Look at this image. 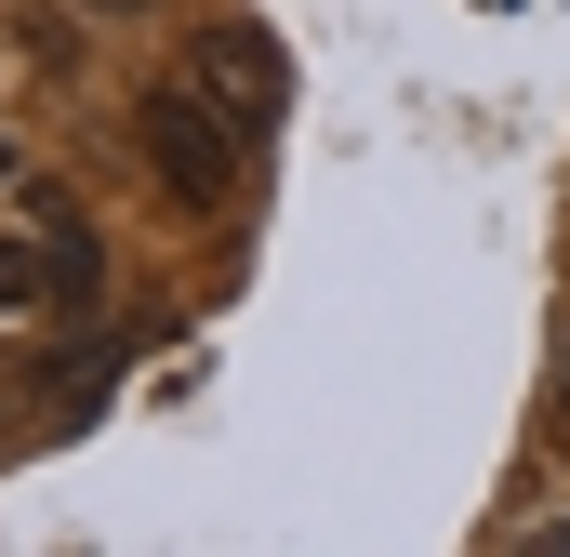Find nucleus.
<instances>
[{
    "label": "nucleus",
    "mask_w": 570,
    "mask_h": 557,
    "mask_svg": "<svg viewBox=\"0 0 570 557\" xmlns=\"http://www.w3.org/2000/svg\"><path fill=\"white\" fill-rule=\"evenodd\" d=\"M67 292H94V253L80 240H0V332H40Z\"/></svg>",
    "instance_id": "3"
},
{
    "label": "nucleus",
    "mask_w": 570,
    "mask_h": 557,
    "mask_svg": "<svg viewBox=\"0 0 570 557\" xmlns=\"http://www.w3.org/2000/svg\"><path fill=\"white\" fill-rule=\"evenodd\" d=\"M186 80H199V94H226V107H239V134H266V120H279V40H266V27H213V40L186 53Z\"/></svg>",
    "instance_id": "2"
},
{
    "label": "nucleus",
    "mask_w": 570,
    "mask_h": 557,
    "mask_svg": "<svg viewBox=\"0 0 570 557\" xmlns=\"http://www.w3.org/2000/svg\"><path fill=\"white\" fill-rule=\"evenodd\" d=\"M107 13H134V0H107Z\"/></svg>",
    "instance_id": "7"
},
{
    "label": "nucleus",
    "mask_w": 570,
    "mask_h": 557,
    "mask_svg": "<svg viewBox=\"0 0 570 557\" xmlns=\"http://www.w3.org/2000/svg\"><path fill=\"white\" fill-rule=\"evenodd\" d=\"M0 186H13V146H0Z\"/></svg>",
    "instance_id": "6"
},
{
    "label": "nucleus",
    "mask_w": 570,
    "mask_h": 557,
    "mask_svg": "<svg viewBox=\"0 0 570 557\" xmlns=\"http://www.w3.org/2000/svg\"><path fill=\"white\" fill-rule=\"evenodd\" d=\"M134 134H146L159 186H173L186 213H213V199L239 186V107H226V94H199V80H159V94L134 107Z\"/></svg>",
    "instance_id": "1"
},
{
    "label": "nucleus",
    "mask_w": 570,
    "mask_h": 557,
    "mask_svg": "<svg viewBox=\"0 0 570 557\" xmlns=\"http://www.w3.org/2000/svg\"><path fill=\"white\" fill-rule=\"evenodd\" d=\"M531 545H558V557H570V518H544V531H531Z\"/></svg>",
    "instance_id": "5"
},
{
    "label": "nucleus",
    "mask_w": 570,
    "mask_h": 557,
    "mask_svg": "<svg viewBox=\"0 0 570 557\" xmlns=\"http://www.w3.org/2000/svg\"><path fill=\"white\" fill-rule=\"evenodd\" d=\"M558 451H570V345H558Z\"/></svg>",
    "instance_id": "4"
}]
</instances>
